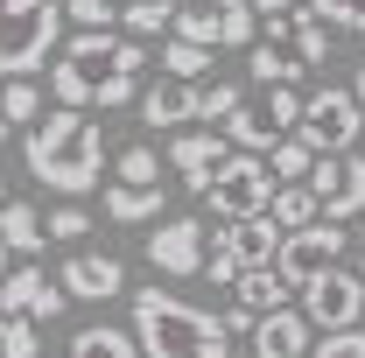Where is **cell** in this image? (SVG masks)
I'll list each match as a JSON object with an SVG mask.
<instances>
[{"mask_svg": "<svg viewBox=\"0 0 365 358\" xmlns=\"http://www.w3.org/2000/svg\"><path fill=\"white\" fill-rule=\"evenodd\" d=\"M85 232H91V218L78 211V204H71V197L49 211V239H63V246H71V239H85Z\"/></svg>", "mask_w": 365, "mask_h": 358, "instance_id": "obj_34", "label": "cell"}, {"mask_svg": "<svg viewBox=\"0 0 365 358\" xmlns=\"http://www.w3.org/2000/svg\"><path fill=\"white\" fill-rule=\"evenodd\" d=\"M21 169L29 183H43L56 197H85L106 183V134L98 120H85V106H56L49 120H36V134L21 140Z\"/></svg>", "mask_w": 365, "mask_h": 358, "instance_id": "obj_1", "label": "cell"}, {"mask_svg": "<svg viewBox=\"0 0 365 358\" xmlns=\"http://www.w3.org/2000/svg\"><path fill=\"white\" fill-rule=\"evenodd\" d=\"M120 7H127V0H71V21H78V29H113Z\"/></svg>", "mask_w": 365, "mask_h": 358, "instance_id": "obj_33", "label": "cell"}, {"mask_svg": "<svg viewBox=\"0 0 365 358\" xmlns=\"http://www.w3.org/2000/svg\"><path fill=\"white\" fill-rule=\"evenodd\" d=\"M225 155H232V134H225V127H211V134H176V140H169V169H176L190 190H211V176L225 169Z\"/></svg>", "mask_w": 365, "mask_h": 358, "instance_id": "obj_14", "label": "cell"}, {"mask_svg": "<svg viewBox=\"0 0 365 358\" xmlns=\"http://www.w3.org/2000/svg\"><path fill=\"white\" fill-rule=\"evenodd\" d=\"M63 302H71L63 274L49 281V267H36V260H14L7 288H0V310H21V316H36V323H56V316H63Z\"/></svg>", "mask_w": 365, "mask_h": 358, "instance_id": "obj_11", "label": "cell"}, {"mask_svg": "<svg viewBox=\"0 0 365 358\" xmlns=\"http://www.w3.org/2000/svg\"><path fill=\"white\" fill-rule=\"evenodd\" d=\"M113 183H127V190H155V183H162V155H155V148H127L120 169H113Z\"/></svg>", "mask_w": 365, "mask_h": 358, "instance_id": "obj_29", "label": "cell"}, {"mask_svg": "<svg viewBox=\"0 0 365 358\" xmlns=\"http://www.w3.org/2000/svg\"><path fill=\"white\" fill-rule=\"evenodd\" d=\"M344 246H351L344 218H330V211H323L317 225H295V232L281 239V274H288L295 288H309V281H323V274L344 260Z\"/></svg>", "mask_w": 365, "mask_h": 358, "instance_id": "obj_9", "label": "cell"}, {"mask_svg": "<svg viewBox=\"0 0 365 358\" xmlns=\"http://www.w3.org/2000/svg\"><path fill=\"white\" fill-rule=\"evenodd\" d=\"M43 113V91L29 85V78H7V127H29Z\"/></svg>", "mask_w": 365, "mask_h": 358, "instance_id": "obj_31", "label": "cell"}, {"mask_svg": "<svg viewBox=\"0 0 365 358\" xmlns=\"http://www.w3.org/2000/svg\"><path fill=\"white\" fill-rule=\"evenodd\" d=\"M134 337L148 358H232L225 316L182 302L176 288H140L134 295Z\"/></svg>", "mask_w": 365, "mask_h": 358, "instance_id": "obj_2", "label": "cell"}, {"mask_svg": "<svg viewBox=\"0 0 365 358\" xmlns=\"http://www.w3.org/2000/svg\"><path fill=\"white\" fill-rule=\"evenodd\" d=\"M267 162H274V176H281V183H302L309 169H317V148H309L302 134H281L267 148Z\"/></svg>", "mask_w": 365, "mask_h": 358, "instance_id": "obj_26", "label": "cell"}, {"mask_svg": "<svg viewBox=\"0 0 365 358\" xmlns=\"http://www.w3.org/2000/svg\"><path fill=\"white\" fill-rule=\"evenodd\" d=\"M36 316H21V310H7V323H0V358H36L43 344H36Z\"/></svg>", "mask_w": 365, "mask_h": 358, "instance_id": "obj_30", "label": "cell"}, {"mask_svg": "<svg viewBox=\"0 0 365 358\" xmlns=\"http://www.w3.org/2000/svg\"><path fill=\"white\" fill-rule=\"evenodd\" d=\"M309 183H317L323 211L330 218H359L365 211V155H317V169H309Z\"/></svg>", "mask_w": 365, "mask_h": 358, "instance_id": "obj_13", "label": "cell"}, {"mask_svg": "<svg viewBox=\"0 0 365 358\" xmlns=\"http://www.w3.org/2000/svg\"><path fill=\"white\" fill-rule=\"evenodd\" d=\"M162 204H169V183H155V190L106 183V218L113 225H148V218H162Z\"/></svg>", "mask_w": 365, "mask_h": 358, "instance_id": "obj_19", "label": "cell"}, {"mask_svg": "<svg viewBox=\"0 0 365 358\" xmlns=\"http://www.w3.org/2000/svg\"><path fill=\"white\" fill-rule=\"evenodd\" d=\"M63 358H148V352H140V337H134V330L91 323V330H78V337L63 344Z\"/></svg>", "mask_w": 365, "mask_h": 358, "instance_id": "obj_21", "label": "cell"}, {"mask_svg": "<svg viewBox=\"0 0 365 358\" xmlns=\"http://www.w3.org/2000/svg\"><path fill=\"white\" fill-rule=\"evenodd\" d=\"M330 29H351V36H365V0H309Z\"/></svg>", "mask_w": 365, "mask_h": 358, "instance_id": "obj_32", "label": "cell"}, {"mask_svg": "<svg viewBox=\"0 0 365 358\" xmlns=\"http://www.w3.org/2000/svg\"><path fill=\"white\" fill-rule=\"evenodd\" d=\"M148 260L155 274H169V281H190V274H204V225L197 218H162V232H148Z\"/></svg>", "mask_w": 365, "mask_h": 358, "instance_id": "obj_12", "label": "cell"}, {"mask_svg": "<svg viewBox=\"0 0 365 358\" xmlns=\"http://www.w3.org/2000/svg\"><path fill=\"white\" fill-rule=\"evenodd\" d=\"M232 295H239V302H246V310H288V295H295V281H288V274H281V260H274V267H253V274H239V281H232Z\"/></svg>", "mask_w": 365, "mask_h": 358, "instance_id": "obj_20", "label": "cell"}, {"mask_svg": "<svg viewBox=\"0 0 365 358\" xmlns=\"http://www.w3.org/2000/svg\"><path fill=\"white\" fill-rule=\"evenodd\" d=\"M162 71H176V78H197V85H204V71H211V43L169 36V43H162Z\"/></svg>", "mask_w": 365, "mask_h": 358, "instance_id": "obj_27", "label": "cell"}, {"mask_svg": "<svg viewBox=\"0 0 365 358\" xmlns=\"http://www.w3.org/2000/svg\"><path fill=\"white\" fill-rule=\"evenodd\" d=\"M274 190H281V176H274V162L260 155V148H232L225 169L211 176V190H204V204H211V218L232 225V218H253V211H267Z\"/></svg>", "mask_w": 365, "mask_h": 358, "instance_id": "obj_5", "label": "cell"}, {"mask_svg": "<svg viewBox=\"0 0 365 358\" xmlns=\"http://www.w3.org/2000/svg\"><path fill=\"white\" fill-rule=\"evenodd\" d=\"M359 260H365V232H359Z\"/></svg>", "mask_w": 365, "mask_h": 358, "instance_id": "obj_37", "label": "cell"}, {"mask_svg": "<svg viewBox=\"0 0 365 358\" xmlns=\"http://www.w3.org/2000/svg\"><path fill=\"white\" fill-rule=\"evenodd\" d=\"M63 288H71V302H113L120 288H127V267L113 260V253H71L63 260Z\"/></svg>", "mask_w": 365, "mask_h": 358, "instance_id": "obj_15", "label": "cell"}, {"mask_svg": "<svg viewBox=\"0 0 365 358\" xmlns=\"http://www.w3.org/2000/svg\"><path fill=\"white\" fill-rule=\"evenodd\" d=\"M302 106H309V98H295V85H260V98H246V106L225 120L232 148H260V155H267L281 134L302 127Z\"/></svg>", "mask_w": 365, "mask_h": 358, "instance_id": "obj_8", "label": "cell"}, {"mask_svg": "<svg viewBox=\"0 0 365 358\" xmlns=\"http://www.w3.org/2000/svg\"><path fill=\"white\" fill-rule=\"evenodd\" d=\"M302 71H309V63H302L288 43H274V36H260V43L246 49V78H253V85H295Z\"/></svg>", "mask_w": 365, "mask_h": 358, "instance_id": "obj_18", "label": "cell"}, {"mask_svg": "<svg viewBox=\"0 0 365 358\" xmlns=\"http://www.w3.org/2000/svg\"><path fill=\"white\" fill-rule=\"evenodd\" d=\"M239 106H246V85H232V78H218V85L197 91V120H211V127H225Z\"/></svg>", "mask_w": 365, "mask_h": 358, "instance_id": "obj_28", "label": "cell"}, {"mask_svg": "<svg viewBox=\"0 0 365 358\" xmlns=\"http://www.w3.org/2000/svg\"><path fill=\"white\" fill-rule=\"evenodd\" d=\"M302 310H309V323H317V330H351V323L365 316V274L330 267L323 281H309V288H302Z\"/></svg>", "mask_w": 365, "mask_h": 358, "instance_id": "obj_10", "label": "cell"}, {"mask_svg": "<svg viewBox=\"0 0 365 358\" xmlns=\"http://www.w3.org/2000/svg\"><path fill=\"white\" fill-rule=\"evenodd\" d=\"M120 29L127 36H169L176 29V0H127L120 7Z\"/></svg>", "mask_w": 365, "mask_h": 358, "instance_id": "obj_25", "label": "cell"}, {"mask_svg": "<svg viewBox=\"0 0 365 358\" xmlns=\"http://www.w3.org/2000/svg\"><path fill=\"white\" fill-rule=\"evenodd\" d=\"M113 49H120L113 29H78V36L63 43V63H49L56 106H106V85H113V71H120Z\"/></svg>", "mask_w": 365, "mask_h": 358, "instance_id": "obj_4", "label": "cell"}, {"mask_svg": "<svg viewBox=\"0 0 365 358\" xmlns=\"http://www.w3.org/2000/svg\"><path fill=\"white\" fill-rule=\"evenodd\" d=\"M63 14H71V0H7L0 71H7V78H36V71H49V49L63 43Z\"/></svg>", "mask_w": 365, "mask_h": 358, "instance_id": "obj_3", "label": "cell"}, {"mask_svg": "<svg viewBox=\"0 0 365 358\" xmlns=\"http://www.w3.org/2000/svg\"><path fill=\"white\" fill-rule=\"evenodd\" d=\"M169 36H190V43L225 49V0H211V7H176V29H169Z\"/></svg>", "mask_w": 365, "mask_h": 358, "instance_id": "obj_24", "label": "cell"}, {"mask_svg": "<svg viewBox=\"0 0 365 358\" xmlns=\"http://www.w3.org/2000/svg\"><path fill=\"white\" fill-rule=\"evenodd\" d=\"M281 239H288V225L274 218V211H253V218H232L225 232H218V246H211L204 274H211L218 288H232L239 274H253V267H274V260H281Z\"/></svg>", "mask_w": 365, "mask_h": 358, "instance_id": "obj_6", "label": "cell"}, {"mask_svg": "<svg viewBox=\"0 0 365 358\" xmlns=\"http://www.w3.org/2000/svg\"><path fill=\"white\" fill-rule=\"evenodd\" d=\"M197 78H176V71H162V85H140V120L148 127H182V120H197Z\"/></svg>", "mask_w": 365, "mask_h": 358, "instance_id": "obj_17", "label": "cell"}, {"mask_svg": "<svg viewBox=\"0 0 365 358\" xmlns=\"http://www.w3.org/2000/svg\"><path fill=\"white\" fill-rule=\"evenodd\" d=\"M7 232H0V239H7V253H14V260H36V253H43L49 246V225L36 218V204H29V197H14V204H7Z\"/></svg>", "mask_w": 365, "mask_h": 358, "instance_id": "obj_22", "label": "cell"}, {"mask_svg": "<svg viewBox=\"0 0 365 358\" xmlns=\"http://www.w3.org/2000/svg\"><path fill=\"white\" fill-rule=\"evenodd\" d=\"M36 358H43V352H36Z\"/></svg>", "mask_w": 365, "mask_h": 358, "instance_id": "obj_39", "label": "cell"}, {"mask_svg": "<svg viewBox=\"0 0 365 358\" xmlns=\"http://www.w3.org/2000/svg\"><path fill=\"white\" fill-rule=\"evenodd\" d=\"M267 211L288 225V232H295V225H317V218H323V197H317V183H281Z\"/></svg>", "mask_w": 365, "mask_h": 358, "instance_id": "obj_23", "label": "cell"}, {"mask_svg": "<svg viewBox=\"0 0 365 358\" xmlns=\"http://www.w3.org/2000/svg\"><path fill=\"white\" fill-rule=\"evenodd\" d=\"M309 310H267L260 316V330H253V358H309Z\"/></svg>", "mask_w": 365, "mask_h": 358, "instance_id": "obj_16", "label": "cell"}, {"mask_svg": "<svg viewBox=\"0 0 365 358\" xmlns=\"http://www.w3.org/2000/svg\"><path fill=\"white\" fill-rule=\"evenodd\" d=\"M351 85H359V98H365V56H359V78H351Z\"/></svg>", "mask_w": 365, "mask_h": 358, "instance_id": "obj_36", "label": "cell"}, {"mask_svg": "<svg viewBox=\"0 0 365 358\" xmlns=\"http://www.w3.org/2000/svg\"><path fill=\"white\" fill-rule=\"evenodd\" d=\"M232 358H253V352H232Z\"/></svg>", "mask_w": 365, "mask_h": 358, "instance_id": "obj_38", "label": "cell"}, {"mask_svg": "<svg viewBox=\"0 0 365 358\" xmlns=\"http://www.w3.org/2000/svg\"><path fill=\"white\" fill-rule=\"evenodd\" d=\"M359 127H365L359 85H323V91H309V106H302V127H295V134L309 140L317 155H344V148L359 140Z\"/></svg>", "mask_w": 365, "mask_h": 358, "instance_id": "obj_7", "label": "cell"}, {"mask_svg": "<svg viewBox=\"0 0 365 358\" xmlns=\"http://www.w3.org/2000/svg\"><path fill=\"white\" fill-rule=\"evenodd\" d=\"M309 358H365V330L351 323V330H330V344H317Z\"/></svg>", "mask_w": 365, "mask_h": 358, "instance_id": "obj_35", "label": "cell"}]
</instances>
